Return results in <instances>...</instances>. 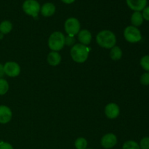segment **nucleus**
<instances>
[{
  "instance_id": "9b49d317",
  "label": "nucleus",
  "mask_w": 149,
  "mask_h": 149,
  "mask_svg": "<svg viewBox=\"0 0 149 149\" xmlns=\"http://www.w3.org/2000/svg\"><path fill=\"white\" fill-rule=\"evenodd\" d=\"M11 119L12 111L10 108L5 106H0V123L7 124Z\"/></svg>"
},
{
  "instance_id": "f8f14e48",
  "label": "nucleus",
  "mask_w": 149,
  "mask_h": 149,
  "mask_svg": "<svg viewBox=\"0 0 149 149\" xmlns=\"http://www.w3.org/2000/svg\"><path fill=\"white\" fill-rule=\"evenodd\" d=\"M78 38L81 45H87L91 42L92 34L89 31L81 30L79 32Z\"/></svg>"
},
{
  "instance_id": "aec40b11",
  "label": "nucleus",
  "mask_w": 149,
  "mask_h": 149,
  "mask_svg": "<svg viewBox=\"0 0 149 149\" xmlns=\"http://www.w3.org/2000/svg\"><path fill=\"white\" fill-rule=\"evenodd\" d=\"M123 149H141V148H140L139 145L136 142L129 141L124 143Z\"/></svg>"
},
{
  "instance_id": "423d86ee",
  "label": "nucleus",
  "mask_w": 149,
  "mask_h": 149,
  "mask_svg": "<svg viewBox=\"0 0 149 149\" xmlns=\"http://www.w3.org/2000/svg\"><path fill=\"white\" fill-rule=\"evenodd\" d=\"M65 30L68 36H74L80 31V23L77 18L70 17L65 23Z\"/></svg>"
},
{
  "instance_id": "4be33fe9",
  "label": "nucleus",
  "mask_w": 149,
  "mask_h": 149,
  "mask_svg": "<svg viewBox=\"0 0 149 149\" xmlns=\"http://www.w3.org/2000/svg\"><path fill=\"white\" fill-rule=\"evenodd\" d=\"M141 149H149V137H145L141 141L139 145Z\"/></svg>"
},
{
  "instance_id": "6ab92c4d",
  "label": "nucleus",
  "mask_w": 149,
  "mask_h": 149,
  "mask_svg": "<svg viewBox=\"0 0 149 149\" xmlns=\"http://www.w3.org/2000/svg\"><path fill=\"white\" fill-rule=\"evenodd\" d=\"M9 90L8 82L4 79H0V95H4Z\"/></svg>"
},
{
  "instance_id": "a878e982",
  "label": "nucleus",
  "mask_w": 149,
  "mask_h": 149,
  "mask_svg": "<svg viewBox=\"0 0 149 149\" xmlns=\"http://www.w3.org/2000/svg\"><path fill=\"white\" fill-rule=\"evenodd\" d=\"M0 149H13V148L8 143L1 142L0 143Z\"/></svg>"
},
{
  "instance_id": "c85d7f7f",
  "label": "nucleus",
  "mask_w": 149,
  "mask_h": 149,
  "mask_svg": "<svg viewBox=\"0 0 149 149\" xmlns=\"http://www.w3.org/2000/svg\"><path fill=\"white\" fill-rule=\"evenodd\" d=\"M86 149H87V148H86Z\"/></svg>"
},
{
  "instance_id": "2eb2a0df",
  "label": "nucleus",
  "mask_w": 149,
  "mask_h": 149,
  "mask_svg": "<svg viewBox=\"0 0 149 149\" xmlns=\"http://www.w3.org/2000/svg\"><path fill=\"white\" fill-rule=\"evenodd\" d=\"M131 22L135 27L141 26L143 22V17L142 14L140 12H135L131 17Z\"/></svg>"
},
{
  "instance_id": "7ed1b4c3",
  "label": "nucleus",
  "mask_w": 149,
  "mask_h": 149,
  "mask_svg": "<svg viewBox=\"0 0 149 149\" xmlns=\"http://www.w3.org/2000/svg\"><path fill=\"white\" fill-rule=\"evenodd\" d=\"M65 37L61 32H54L50 35L48 40L49 47L55 52L61 50L65 45Z\"/></svg>"
},
{
  "instance_id": "412c9836",
  "label": "nucleus",
  "mask_w": 149,
  "mask_h": 149,
  "mask_svg": "<svg viewBox=\"0 0 149 149\" xmlns=\"http://www.w3.org/2000/svg\"><path fill=\"white\" fill-rule=\"evenodd\" d=\"M141 65L147 72H149V55H145L141 58Z\"/></svg>"
},
{
  "instance_id": "393cba45",
  "label": "nucleus",
  "mask_w": 149,
  "mask_h": 149,
  "mask_svg": "<svg viewBox=\"0 0 149 149\" xmlns=\"http://www.w3.org/2000/svg\"><path fill=\"white\" fill-rule=\"evenodd\" d=\"M74 42H75V39H74V36H68L65 39V44H66V45H68V46L72 45Z\"/></svg>"
},
{
  "instance_id": "6e6552de",
  "label": "nucleus",
  "mask_w": 149,
  "mask_h": 149,
  "mask_svg": "<svg viewBox=\"0 0 149 149\" xmlns=\"http://www.w3.org/2000/svg\"><path fill=\"white\" fill-rule=\"evenodd\" d=\"M117 143L116 136L113 133H109L105 135L101 139V145L103 148L109 149L113 148Z\"/></svg>"
},
{
  "instance_id": "bb28decb",
  "label": "nucleus",
  "mask_w": 149,
  "mask_h": 149,
  "mask_svg": "<svg viewBox=\"0 0 149 149\" xmlns=\"http://www.w3.org/2000/svg\"><path fill=\"white\" fill-rule=\"evenodd\" d=\"M4 65H2L1 63H0V79L4 76Z\"/></svg>"
},
{
  "instance_id": "f03ea898",
  "label": "nucleus",
  "mask_w": 149,
  "mask_h": 149,
  "mask_svg": "<svg viewBox=\"0 0 149 149\" xmlns=\"http://www.w3.org/2000/svg\"><path fill=\"white\" fill-rule=\"evenodd\" d=\"M90 49L86 45L77 44L74 45L71 49V55L72 59L77 63H84L87 59Z\"/></svg>"
},
{
  "instance_id": "5701e85b",
  "label": "nucleus",
  "mask_w": 149,
  "mask_h": 149,
  "mask_svg": "<svg viewBox=\"0 0 149 149\" xmlns=\"http://www.w3.org/2000/svg\"><path fill=\"white\" fill-rule=\"evenodd\" d=\"M141 83L143 85H149V72H146L143 74L141 77Z\"/></svg>"
},
{
  "instance_id": "b1692460",
  "label": "nucleus",
  "mask_w": 149,
  "mask_h": 149,
  "mask_svg": "<svg viewBox=\"0 0 149 149\" xmlns=\"http://www.w3.org/2000/svg\"><path fill=\"white\" fill-rule=\"evenodd\" d=\"M142 15L143 19L149 21V7H146L143 10Z\"/></svg>"
},
{
  "instance_id": "0eeeda50",
  "label": "nucleus",
  "mask_w": 149,
  "mask_h": 149,
  "mask_svg": "<svg viewBox=\"0 0 149 149\" xmlns=\"http://www.w3.org/2000/svg\"><path fill=\"white\" fill-rule=\"evenodd\" d=\"M4 74L10 77H17L20 74V68L18 64L15 62H7L4 65Z\"/></svg>"
},
{
  "instance_id": "f3484780",
  "label": "nucleus",
  "mask_w": 149,
  "mask_h": 149,
  "mask_svg": "<svg viewBox=\"0 0 149 149\" xmlns=\"http://www.w3.org/2000/svg\"><path fill=\"white\" fill-rule=\"evenodd\" d=\"M13 29V25L8 20H4L2 21L0 24V32L3 34H7L10 33Z\"/></svg>"
},
{
  "instance_id": "f257e3e1",
  "label": "nucleus",
  "mask_w": 149,
  "mask_h": 149,
  "mask_svg": "<svg viewBox=\"0 0 149 149\" xmlns=\"http://www.w3.org/2000/svg\"><path fill=\"white\" fill-rule=\"evenodd\" d=\"M96 41L101 47L106 49H111L115 46L116 42L114 33L108 30L102 31L98 33L96 36Z\"/></svg>"
},
{
  "instance_id": "dca6fc26",
  "label": "nucleus",
  "mask_w": 149,
  "mask_h": 149,
  "mask_svg": "<svg viewBox=\"0 0 149 149\" xmlns=\"http://www.w3.org/2000/svg\"><path fill=\"white\" fill-rule=\"evenodd\" d=\"M110 56L111 58V59L113 60V61H118V60L121 59V58L122 56V49L119 47L114 46L111 49Z\"/></svg>"
},
{
  "instance_id": "a211bd4d",
  "label": "nucleus",
  "mask_w": 149,
  "mask_h": 149,
  "mask_svg": "<svg viewBox=\"0 0 149 149\" xmlns=\"http://www.w3.org/2000/svg\"><path fill=\"white\" fill-rule=\"evenodd\" d=\"M74 145L77 149H86L87 146V142L84 138H79L76 140Z\"/></svg>"
},
{
  "instance_id": "4468645a",
  "label": "nucleus",
  "mask_w": 149,
  "mask_h": 149,
  "mask_svg": "<svg viewBox=\"0 0 149 149\" xmlns=\"http://www.w3.org/2000/svg\"><path fill=\"white\" fill-rule=\"evenodd\" d=\"M61 57L58 52L53 51V52H51L48 55L47 62L49 65L55 66V65H58L61 63Z\"/></svg>"
},
{
  "instance_id": "39448f33",
  "label": "nucleus",
  "mask_w": 149,
  "mask_h": 149,
  "mask_svg": "<svg viewBox=\"0 0 149 149\" xmlns=\"http://www.w3.org/2000/svg\"><path fill=\"white\" fill-rule=\"evenodd\" d=\"M40 9V4L36 0H26L23 4V11L33 17H37Z\"/></svg>"
},
{
  "instance_id": "ddd939ff",
  "label": "nucleus",
  "mask_w": 149,
  "mask_h": 149,
  "mask_svg": "<svg viewBox=\"0 0 149 149\" xmlns=\"http://www.w3.org/2000/svg\"><path fill=\"white\" fill-rule=\"evenodd\" d=\"M41 13L45 17H49L52 16L55 12V7L52 3H46L44 4L40 9Z\"/></svg>"
},
{
  "instance_id": "20e7f679",
  "label": "nucleus",
  "mask_w": 149,
  "mask_h": 149,
  "mask_svg": "<svg viewBox=\"0 0 149 149\" xmlns=\"http://www.w3.org/2000/svg\"><path fill=\"white\" fill-rule=\"evenodd\" d=\"M125 39L130 43H136L140 42L142 39L141 33L139 29L133 26H128L124 31Z\"/></svg>"
},
{
  "instance_id": "cd10ccee",
  "label": "nucleus",
  "mask_w": 149,
  "mask_h": 149,
  "mask_svg": "<svg viewBox=\"0 0 149 149\" xmlns=\"http://www.w3.org/2000/svg\"><path fill=\"white\" fill-rule=\"evenodd\" d=\"M63 2L65 3V4H71V3L74 2L75 0H61Z\"/></svg>"
},
{
  "instance_id": "9d476101",
  "label": "nucleus",
  "mask_w": 149,
  "mask_h": 149,
  "mask_svg": "<svg viewBox=\"0 0 149 149\" xmlns=\"http://www.w3.org/2000/svg\"><path fill=\"white\" fill-rule=\"evenodd\" d=\"M128 7L135 12L143 10L147 4V0H126Z\"/></svg>"
},
{
  "instance_id": "1a4fd4ad",
  "label": "nucleus",
  "mask_w": 149,
  "mask_h": 149,
  "mask_svg": "<svg viewBox=\"0 0 149 149\" xmlns=\"http://www.w3.org/2000/svg\"><path fill=\"white\" fill-rule=\"evenodd\" d=\"M119 107L116 103H109L105 108V113L109 119H115L119 115Z\"/></svg>"
}]
</instances>
